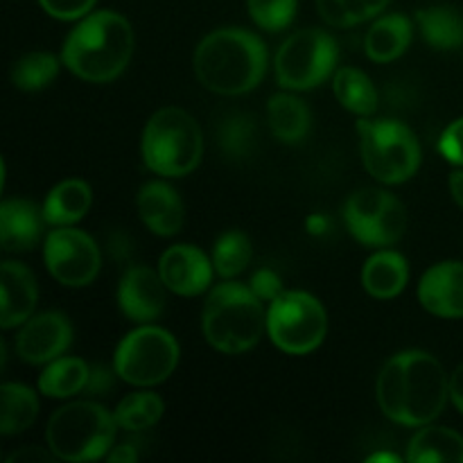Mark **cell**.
Masks as SVG:
<instances>
[{"instance_id":"6da1fadb","label":"cell","mask_w":463,"mask_h":463,"mask_svg":"<svg viewBox=\"0 0 463 463\" xmlns=\"http://www.w3.org/2000/svg\"><path fill=\"white\" fill-rule=\"evenodd\" d=\"M375 396L389 420L405 428H423L446 407L450 380L434 355L425 351H405L383 366Z\"/></svg>"},{"instance_id":"7a4b0ae2","label":"cell","mask_w":463,"mask_h":463,"mask_svg":"<svg viewBox=\"0 0 463 463\" xmlns=\"http://www.w3.org/2000/svg\"><path fill=\"white\" fill-rule=\"evenodd\" d=\"M193 66L197 80L213 93L242 95L265 77L267 48L253 32L224 27L197 45Z\"/></svg>"},{"instance_id":"3957f363","label":"cell","mask_w":463,"mask_h":463,"mask_svg":"<svg viewBox=\"0 0 463 463\" xmlns=\"http://www.w3.org/2000/svg\"><path fill=\"white\" fill-rule=\"evenodd\" d=\"M134 52V30L116 12H95L68 34L61 61L80 80L104 84L125 72Z\"/></svg>"},{"instance_id":"277c9868","label":"cell","mask_w":463,"mask_h":463,"mask_svg":"<svg viewBox=\"0 0 463 463\" xmlns=\"http://www.w3.org/2000/svg\"><path fill=\"white\" fill-rule=\"evenodd\" d=\"M208 344L226 355H240L260 342L267 328L262 298L242 283H222L208 294L202 317Z\"/></svg>"},{"instance_id":"5b68a950","label":"cell","mask_w":463,"mask_h":463,"mask_svg":"<svg viewBox=\"0 0 463 463\" xmlns=\"http://www.w3.org/2000/svg\"><path fill=\"white\" fill-rule=\"evenodd\" d=\"M116 416L102 405L77 401L50 416L45 439L52 455L61 461L84 463L102 459L116 441Z\"/></svg>"},{"instance_id":"8992f818","label":"cell","mask_w":463,"mask_h":463,"mask_svg":"<svg viewBox=\"0 0 463 463\" xmlns=\"http://www.w3.org/2000/svg\"><path fill=\"white\" fill-rule=\"evenodd\" d=\"M145 165L161 176H185L199 165L203 136L197 120L179 107H165L149 118L140 143Z\"/></svg>"},{"instance_id":"52a82bcc","label":"cell","mask_w":463,"mask_h":463,"mask_svg":"<svg viewBox=\"0 0 463 463\" xmlns=\"http://www.w3.org/2000/svg\"><path fill=\"white\" fill-rule=\"evenodd\" d=\"M362 163L375 181L387 185L411 179L420 165V145L414 131L398 120H357Z\"/></svg>"},{"instance_id":"ba28073f","label":"cell","mask_w":463,"mask_h":463,"mask_svg":"<svg viewBox=\"0 0 463 463\" xmlns=\"http://www.w3.org/2000/svg\"><path fill=\"white\" fill-rule=\"evenodd\" d=\"M267 333L289 355H307L321 346L328 333V317L319 298L307 292H283L269 303Z\"/></svg>"},{"instance_id":"9c48e42d","label":"cell","mask_w":463,"mask_h":463,"mask_svg":"<svg viewBox=\"0 0 463 463\" xmlns=\"http://www.w3.org/2000/svg\"><path fill=\"white\" fill-rule=\"evenodd\" d=\"M179 364V344L158 326H143L127 335L113 357V371L134 387H154L170 378Z\"/></svg>"},{"instance_id":"30bf717a","label":"cell","mask_w":463,"mask_h":463,"mask_svg":"<svg viewBox=\"0 0 463 463\" xmlns=\"http://www.w3.org/2000/svg\"><path fill=\"white\" fill-rule=\"evenodd\" d=\"M337 59L339 45L328 32L298 30L276 52V80L289 90L315 89L333 75Z\"/></svg>"},{"instance_id":"8fae6325","label":"cell","mask_w":463,"mask_h":463,"mask_svg":"<svg viewBox=\"0 0 463 463\" xmlns=\"http://www.w3.org/2000/svg\"><path fill=\"white\" fill-rule=\"evenodd\" d=\"M344 220L353 238L366 247H392L407 229V213L401 199L380 188L355 190L346 199Z\"/></svg>"},{"instance_id":"7c38bea8","label":"cell","mask_w":463,"mask_h":463,"mask_svg":"<svg viewBox=\"0 0 463 463\" xmlns=\"http://www.w3.org/2000/svg\"><path fill=\"white\" fill-rule=\"evenodd\" d=\"M43 258L50 276L66 288L90 285L102 267V256L95 240L71 226H57L50 231L45 238Z\"/></svg>"},{"instance_id":"4fadbf2b","label":"cell","mask_w":463,"mask_h":463,"mask_svg":"<svg viewBox=\"0 0 463 463\" xmlns=\"http://www.w3.org/2000/svg\"><path fill=\"white\" fill-rule=\"evenodd\" d=\"M72 344V326L61 312L30 317L16 337V353L27 364H50Z\"/></svg>"},{"instance_id":"5bb4252c","label":"cell","mask_w":463,"mask_h":463,"mask_svg":"<svg viewBox=\"0 0 463 463\" xmlns=\"http://www.w3.org/2000/svg\"><path fill=\"white\" fill-rule=\"evenodd\" d=\"M165 289L161 271L147 265H131L118 288V306L127 319L149 324L165 310Z\"/></svg>"},{"instance_id":"9a60e30c","label":"cell","mask_w":463,"mask_h":463,"mask_svg":"<svg viewBox=\"0 0 463 463\" xmlns=\"http://www.w3.org/2000/svg\"><path fill=\"white\" fill-rule=\"evenodd\" d=\"M158 271L170 292L179 297H197L211 288L215 267L206 253L193 244H175L161 256Z\"/></svg>"},{"instance_id":"2e32d148","label":"cell","mask_w":463,"mask_h":463,"mask_svg":"<svg viewBox=\"0 0 463 463\" xmlns=\"http://www.w3.org/2000/svg\"><path fill=\"white\" fill-rule=\"evenodd\" d=\"M419 298L428 312L441 319L463 317V262H439L425 271L419 285Z\"/></svg>"},{"instance_id":"e0dca14e","label":"cell","mask_w":463,"mask_h":463,"mask_svg":"<svg viewBox=\"0 0 463 463\" xmlns=\"http://www.w3.org/2000/svg\"><path fill=\"white\" fill-rule=\"evenodd\" d=\"M0 289H3V310L0 326L5 330L25 324L39 301V285L34 274L21 262H3L0 269Z\"/></svg>"},{"instance_id":"ac0fdd59","label":"cell","mask_w":463,"mask_h":463,"mask_svg":"<svg viewBox=\"0 0 463 463\" xmlns=\"http://www.w3.org/2000/svg\"><path fill=\"white\" fill-rule=\"evenodd\" d=\"M138 215L152 233L170 238L184 226V202L172 185L149 181L138 193Z\"/></svg>"},{"instance_id":"d6986e66","label":"cell","mask_w":463,"mask_h":463,"mask_svg":"<svg viewBox=\"0 0 463 463\" xmlns=\"http://www.w3.org/2000/svg\"><path fill=\"white\" fill-rule=\"evenodd\" d=\"M43 211L27 199H7L0 206V240L5 251H30L43 231Z\"/></svg>"},{"instance_id":"ffe728a7","label":"cell","mask_w":463,"mask_h":463,"mask_svg":"<svg viewBox=\"0 0 463 463\" xmlns=\"http://www.w3.org/2000/svg\"><path fill=\"white\" fill-rule=\"evenodd\" d=\"M410 280V265L398 251H378L362 269V285L375 298H393Z\"/></svg>"},{"instance_id":"44dd1931","label":"cell","mask_w":463,"mask_h":463,"mask_svg":"<svg viewBox=\"0 0 463 463\" xmlns=\"http://www.w3.org/2000/svg\"><path fill=\"white\" fill-rule=\"evenodd\" d=\"M271 134L285 145H297L310 134L312 116L307 104L292 93H276L267 104Z\"/></svg>"},{"instance_id":"7402d4cb","label":"cell","mask_w":463,"mask_h":463,"mask_svg":"<svg viewBox=\"0 0 463 463\" xmlns=\"http://www.w3.org/2000/svg\"><path fill=\"white\" fill-rule=\"evenodd\" d=\"M93 203V193L89 184L80 179L61 181L50 190L43 203L45 224L50 226H72L80 222Z\"/></svg>"},{"instance_id":"603a6c76","label":"cell","mask_w":463,"mask_h":463,"mask_svg":"<svg viewBox=\"0 0 463 463\" xmlns=\"http://www.w3.org/2000/svg\"><path fill=\"white\" fill-rule=\"evenodd\" d=\"M411 21L402 14H389L375 21L366 32L364 50L369 59L378 63H389L401 57L411 43Z\"/></svg>"},{"instance_id":"cb8c5ba5","label":"cell","mask_w":463,"mask_h":463,"mask_svg":"<svg viewBox=\"0 0 463 463\" xmlns=\"http://www.w3.org/2000/svg\"><path fill=\"white\" fill-rule=\"evenodd\" d=\"M407 461L411 463H463V437L450 428L428 425L410 441Z\"/></svg>"},{"instance_id":"d4e9b609","label":"cell","mask_w":463,"mask_h":463,"mask_svg":"<svg viewBox=\"0 0 463 463\" xmlns=\"http://www.w3.org/2000/svg\"><path fill=\"white\" fill-rule=\"evenodd\" d=\"M420 34L437 50H457L463 45V14L448 5L419 9L416 14Z\"/></svg>"},{"instance_id":"484cf974","label":"cell","mask_w":463,"mask_h":463,"mask_svg":"<svg viewBox=\"0 0 463 463\" xmlns=\"http://www.w3.org/2000/svg\"><path fill=\"white\" fill-rule=\"evenodd\" d=\"M333 90L337 102L351 113H355V116L369 118L378 111V90H375L369 75L357 71V68H339L335 72Z\"/></svg>"},{"instance_id":"4316f807","label":"cell","mask_w":463,"mask_h":463,"mask_svg":"<svg viewBox=\"0 0 463 463\" xmlns=\"http://www.w3.org/2000/svg\"><path fill=\"white\" fill-rule=\"evenodd\" d=\"M90 366L80 357H57L39 378V392L48 398H71L84 393Z\"/></svg>"},{"instance_id":"83f0119b","label":"cell","mask_w":463,"mask_h":463,"mask_svg":"<svg viewBox=\"0 0 463 463\" xmlns=\"http://www.w3.org/2000/svg\"><path fill=\"white\" fill-rule=\"evenodd\" d=\"M3 396V414H0V432L5 437L25 432L39 416V398L30 387L18 383H5L0 389Z\"/></svg>"},{"instance_id":"f1b7e54d","label":"cell","mask_w":463,"mask_h":463,"mask_svg":"<svg viewBox=\"0 0 463 463\" xmlns=\"http://www.w3.org/2000/svg\"><path fill=\"white\" fill-rule=\"evenodd\" d=\"M217 145L229 161H244L256 152L258 125L249 113H231L217 127Z\"/></svg>"},{"instance_id":"f546056e","label":"cell","mask_w":463,"mask_h":463,"mask_svg":"<svg viewBox=\"0 0 463 463\" xmlns=\"http://www.w3.org/2000/svg\"><path fill=\"white\" fill-rule=\"evenodd\" d=\"M165 411V402L154 392H136L122 398L120 405L116 407L113 416L120 430L127 432H143V430L154 428L161 420Z\"/></svg>"},{"instance_id":"4dcf8cb0","label":"cell","mask_w":463,"mask_h":463,"mask_svg":"<svg viewBox=\"0 0 463 463\" xmlns=\"http://www.w3.org/2000/svg\"><path fill=\"white\" fill-rule=\"evenodd\" d=\"M253 258L251 240L242 231H226L217 238L213 249V267L222 279H235L247 269Z\"/></svg>"},{"instance_id":"1f68e13d","label":"cell","mask_w":463,"mask_h":463,"mask_svg":"<svg viewBox=\"0 0 463 463\" xmlns=\"http://www.w3.org/2000/svg\"><path fill=\"white\" fill-rule=\"evenodd\" d=\"M59 61L54 54L36 50L23 54L12 66V84L21 90H41L57 77Z\"/></svg>"},{"instance_id":"d6a6232c","label":"cell","mask_w":463,"mask_h":463,"mask_svg":"<svg viewBox=\"0 0 463 463\" xmlns=\"http://www.w3.org/2000/svg\"><path fill=\"white\" fill-rule=\"evenodd\" d=\"M389 0H317L321 18L333 27H353L378 16Z\"/></svg>"},{"instance_id":"836d02e7","label":"cell","mask_w":463,"mask_h":463,"mask_svg":"<svg viewBox=\"0 0 463 463\" xmlns=\"http://www.w3.org/2000/svg\"><path fill=\"white\" fill-rule=\"evenodd\" d=\"M249 16L267 32H280L297 16L298 0H247Z\"/></svg>"},{"instance_id":"e575fe53","label":"cell","mask_w":463,"mask_h":463,"mask_svg":"<svg viewBox=\"0 0 463 463\" xmlns=\"http://www.w3.org/2000/svg\"><path fill=\"white\" fill-rule=\"evenodd\" d=\"M45 14L59 21H75V18L89 16L95 0H39Z\"/></svg>"},{"instance_id":"d590c367","label":"cell","mask_w":463,"mask_h":463,"mask_svg":"<svg viewBox=\"0 0 463 463\" xmlns=\"http://www.w3.org/2000/svg\"><path fill=\"white\" fill-rule=\"evenodd\" d=\"M439 152L446 161L463 167V118L446 127V131L439 138Z\"/></svg>"},{"instance_id":"8d00e7d4","label":"cell","mask_w":463,"mask_h":463,"mask_svg":"<svg viewBox=\"0 0 463 463\" xmlns=\"http://www.w3.org/2000/svg\"><path fill=\"white\" fill-rule=\"evenodd\" d=\"M249 288L256 292L258 298H262V301H269V303L285 292L283 280H280V276L271 269H258L256 274H253L251 285H249Z\"/></svg>"},{"instance_id":"74e56055","label":"cell","mask_w":463,"mask_h":463,"mask_svg":"<svg viewBox=\"0 0 463 463\" xmlns=\"http://www.w3.org/2000/svg\"><path fill=\"white\" fill-rule=\"evenodd\" d=\"M116 373V371H113ZM113 373L104 366H90L89 383H86L84 393L89 396H102V393H109V389H113Z\"/></svg>"},{"instance_id":"f35d334b","label":"cell","mask_w":463,"mask_h":463,"mask_svg":"<svg viewBox=\"0 0 463 463\" xmlns=\"http://www.w3.org/2000/svg\"><path fill=\"white\" fill-rule=\"evenodd\" d=\"M50 457L52 455V450L45 452L41 450V448H23V450L14 452L12 457H9L7 463H36V461H50Z\"/></svg>"},{"instance_id":"ab89813d","label":"cell","mask_w":463,"mask_h":463,"mask_svg":"<svg viewBox=\"0 0 463 463\" xmlns=\"http://www.w3.org/2000/svg\"><path fill=\"white\" fill-rule=\"evenodd\" d=\"M450 398L457 410H459V414H463V364L457 366L450 378Z\"/></svg>"},{"instance_id":"60d3db41","label":"cell","mask_w":463,"mask_h":463,"mask_svg":"<svg viewBox=\"0 0 463 463\" xmlns=\"http://www.w3.org/2000/svg\"><path fill=\"white\" fill-rule=\"evenodd\" d=\"M107 459L111 463H134L138 459V452H136L134 446L125 443V446H116L113 450H109Z\"/></svg>"},{"instance_id":"b9f144b4","label":"cell","mask_w":463,"mask_h":463,"mask_svg":"<svg viewBox=\"0 0 463 463\" xmlns=\"http://www.w3.org/2000/svg\"><path fill=\"white\" fill-rule=\"evenodd\" d=\"M448 184H450V193H452V197H455V202L463 208V170L452 172Z\"/></svg>"},{"instance_id":"7bdbcfd3","label":"cell","mask_w":463,"mask_h":463,"mask_svg":"<svg viewBox=\"0 0 463 463\" xmlns=\"http://www.w3.org/2000/svg\"><path fill=\"white\" fill-rule=\"evenodd\" d=\"M369 461H371V463H373V461H392V463H401V457H398V455H384V452H380V455L369 457Z\"/></svg>"}]
</instances>
